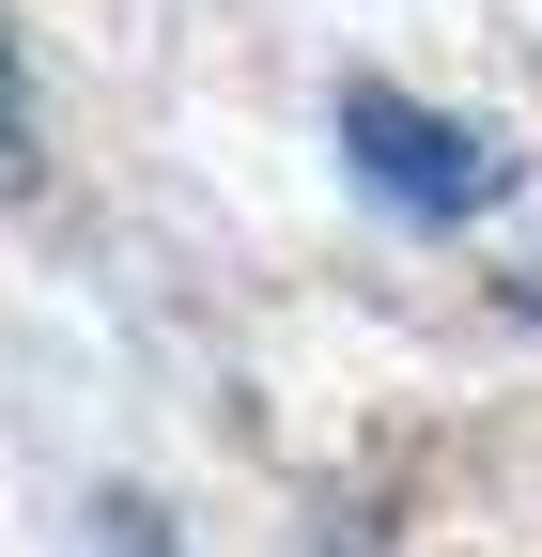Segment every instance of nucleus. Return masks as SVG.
Returning a JSON list of instances; mask_svg holds the SVG:
<instances>
[{"instance_id":"obj_1","label":"nucleus","mask_w":542,"mask_h":557,"mask_svg":"<svg viewBox=\"0 0 542 557\" xmlns=\"http://www.w3.org/2000/svg\"><path fill=\"white\" fill-rule=\"evenodd\" d=\"M342 156L403 201V218H496V201H512V156H496L481 124H449V109L387 94V78H357V94H342Z\"/></svg>"},{"instance_id":"obj_2","label":"nucleus","mask_w":542,"mask_h":557,"mask_svg":"<svg viewBox=\"0 0 542 557\" xmlns=\"http://www.w3.org/2000/svg\"><path fill=\"white\" fill-rule=\"evenodd\" d=\"M94 557H186V542H171L156 496H109V511H94Z\"/></svg>"},{"instance_id":"obj_3","label":"nucleus","mask_w":542,"mask_h":557,"mask_svg":"<svg viewBox=\"0 0 542 557\" xmlns=\"http://www.w3.org/2000/svg\"><path fill=\"white\" fill-rule=\"evenodd\" d=\"M0 186H32V94H16V47H0Z\"/></svg>"}]
</instances>
